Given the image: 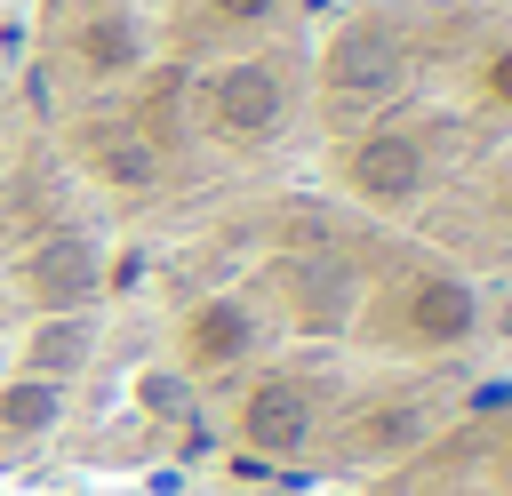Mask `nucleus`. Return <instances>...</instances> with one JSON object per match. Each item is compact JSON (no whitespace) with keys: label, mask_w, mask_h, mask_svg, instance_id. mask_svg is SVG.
I'll list each match as a JSON object with an SVG mask.
<instances>
[{"label":"nucleus","mask_w":512,"mask_h":496,"mask_svg":"<svg viewBox=\"0 0 512 496\" xmlns=\"http://www.w3.org/2000/svg\"><path fill=\"white\" fill-rule=\"evenodd\" d=\"M168 368L144 408L216 416L240 456L400 464L496 344V296L312 176L152 248Z\"/></svg>","instance_id":"f257e3e1"},{"label":"nucleus","mask_w":512,"mask_h":496,"mask_svg":"<svg viewBox=\"0 0 512 496\" xmlns=\"http://www.w3.org/2000/svg\"><path fill=\"white\" fill-rule=\"evenodd\" d=\"M320 0H32L16 96L128 248H168L304 176Z\"/></svg>","instance_id":"f03ea898"},{"label":"nucleus","mask_w":512,"mask_h":496,"mask_svg":"<svg viewBox=\"0 0 512 496\" xmlns=\"http://www.w3.org/2000/svg\"><path fill=\"white\" fill-rule=\"evenodd\" d=\"M304 176L472 288H512V16L448 0L312 16Z\"/></svg>","instance_id":"7ed1b4c3"},{"label":"nucleus","mask_w":512,"mask_h":496,"mask_svg":"<svg viewBox=\"0 0 512 496\" xmlns=\"http://www.w3.org/2000/svg\"><path fill=\"white\" fill-rule=\"evenodd\" d=\"M120 256L0 64V464L64 432L120 312Z\"/></svg>","instance_id":"20e7f679"},{"label":"nucleus","mask_w":512,"mask_h":496,"mask_svg":"<svg viewBox=\"0 0 512 496\" xmlns=\"http://www.w3.org/2000/svg\"><path fill=\"white\" fill-rule=\"evenodd\" d=\"M448 8H496V16H512V0H448Z\"/></svg>","instance_id":"39448f33"}]
</instances>
